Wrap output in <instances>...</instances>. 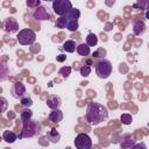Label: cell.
Segmentation results:
<instances>
[{
    "instance_id": "1",
    "label": "cell",
    "mask_w": 149,
    "mask_h": 149,
    "mask_svg": "<svg viewBox=\"0 0 149 149\" xmlns=\"http://www.w3.org/2000/svg\"><path fill=\"white\" fill-rule=\"evenodd\" d=\"M86 119L91 125L97 126L108 119V109L99 102H90L86 107Z\"/></svg>"
},
{
    "instance_id": "2",
    "label": "cell",
    "mask_w": 149,
    "mask_h": 149,
    "mask_svg": "<svg viewBox=\"0 0 149 149\" xmlns=\"http://www.w3.org/2000/svg\"><path fill=\"white\" fill-rule=\"evenodd\" d=\"M80 17V10L77 8H72L69 13L59 16L55 24L57 28L59 29H64L66 28L70 31H77L79 24H78V19Z\"/></svg>"
},
{
    "instance_id": "3",
    "label": "cell",
    "mask_w": 149,
    "mask_h": 149,
    "mask_svg": "<svg viewBox=\"0 0 149 149\" xmlns=\"http://www.w3.org/2000/svg\"><path fill=\"white\" fill-rule=\"evenodd\" d=\"M41 132V125L35 120H28L22 122V129L21 134L19 135V139H28L34 137L35 135L40 134Z\"/></svg>"
},
{
    "instance_id": "4",
    "label": "cell",
    "mask_w": 149,
    "mask_h": 149,
    "mask_svg": "<svg viewBox=\"0 0 149 149\" xmlns=\"http://www.w3.org/2000/svg\"><path fill=\"white\" fill-rule=\"evenodd\" d=\"M113 71V66L112 63L108 59H100L97 64H95V74L100 78V79H106L112 74Z\"/></svg>"
},
{
    "instance_id": "5",
    "label": "cell",
    "mask_w": 149,
    "mask_h": 149,
    "mask_svg": "<svg viewBox=\"0 0 149 149\" xmlns=\"http://www.w3.org/2000/svg\"><path fill=\"white\" fill-rule=\"evenodd\" d=\"M16 40L21 45H31L35 43L36 41V34L29 29V28H24L21 29L17 35H16Z\"/></svg>"
},
{
    "instance_id": "6",
    "label": "cell",
    "mask_w": 149,
    "mask_h": 149,
    "mask_svg": "<svg viewBox=\"0 0 149 149\" xmlns=\"http://www.w3.org/2000/svg\"><path fill=\"white\" fill-rule=\"evenodd\" d=\"M51 7H52L54 13L58 16H62V15L69 13L73 8L72 2L70 0H54Z\"/></svg>"
},
{
    "instance_id": "7",
    "label": "cell",
    "mask_w": 149,
    "mask_h": 149,
    "mask_svg": "<svg viewBox=\"0 0 149 149\" xmlns=\"http://www.w3.org/2000/svg\"><path fill=\"white\" fill-rule=\"evenodd\" d=\"M93 146L91 137L85 134V133H80L76 136L74 139V147L77 149H91Z\"/></svg>"
},
{
    "instance_id": "8",
    "label": "cell",
    "mask_w": 149,
    "mask_h": 149,
    "mask_svg": "<svg viewBox=\"0 0 149 149\" xmlns=\"http://www.w3.org/2000/svg\"><path fill=\"white\" fill-rule=\"evenodd\" d=\"M10 94L15 99H21L26 95V86L21 81H16L10 86Z\"/></svg>"
},
{
    "instance_id": "9",
    "label": "cell",
    "mask_w": 149,
    "mask_h": 149,
    "mask_svg": "<svg viewBox=\"0 0 149 149\" xmlns=\"http://www.w3.org/2000/svg\"><path fill=\"white\" fill-rule=\"evenodd\" d=\"M20 26H19V22L16 21V19L14 17H8L3 22V30L6 33H9V34H15V33H19Z\"/></svg>"
},
{
    "instance_id": "10",
    "label": "cell",
    "mask_w": 149,
    "mask_h": 149,
    "mask_svg": "<svg viewBox=\"0 0 149 149\" xmlns=\"http://www.w3.org/2000/svg\"><path fill=\"white\" fill-rule=\"evenodd\" d=\"M31 16H33L35 20H37V21L49 20V17H50V15H49L47 8L43 7V6H38V7L34 8V10H33V13H31Z\"/></svg>"
},
{
    "instance_id": "11",
    "label": "cell",
    "mask_w": 149,
    "mask_h": 149,
    "mask_svg": "<svg viewBox=\"0 0 149 149\" xmlns=\"http://www.w3.org/2000/svg\"><path fill=\"white\" fill-rule=\"evenodd\" d=\"M135 136L133 134H123L120 139V146L122 148H133L135 144Z\"/></svg>"
},
{
    "instance_id": "12",
    "label": "cell",
    "mask_w": 149,
    "mask_h": 149,
    "mask_svg": "<svg viewBox=\"0 0 149 149\" xmlns=\"http://www.w3.org/2000/svg\"><path fill=\"white\" fill-rule=\"evenodd\" d=\"M61 104H62V102H61V98H59L58 95L52 94V95H50V97L47 99V106H48L49 108H51V109L59 108Z\"/></svg>"
},
{
    "instance_id": "13",
    "label": "cell",
    "mask_w": 149,
    "mask_h": 149,
    "mask_svg": "<svg viewBox=\"0 0 149 149\" xmlns=\"http://www.w3.org/2000/svg\"><path fill=\"white\" fill-rule=\"evenodd\" d=\"M146 30H147V27H146V24H144L143 21H136L134 23V26H133V33L136 36L143 35L146 33Z\"/></svg>"
},
{
    "instance_id": "14",
    "label": "cell",
    "mask_w": 149,
    "mask_h": 149,
    "mask_svg": "<svg viewBox=\"0 0 149 149\" xmlns=\"http://www.w3.org/2000/svg\"><path fill=\"white\" fill-rule=\"evenodd\" d=\"M48 119L51 121V122H55V123H58L63 120V112L59 109V108H56V109H52V112H50Z\"/></svg>"
},
{
    "instance_id": "15",
    "label": "cell",
    "mask_w": 149,
    "mask_h": 149,
    "mask_svg": "<svg viewBox=\"0 0 149 149\" xmlns=\"http://www.w3.org/2000/svg\"><path fill=\"white\" fill-rule=\"evenodd\" d=\"M76 51L78 52L79 56H88L91 54V49H90V45L87 43H80V44H77V49Z\"/></svg>"
},
{
    "instance_id": "16",
    "label": "cell",
    "mask_w": 149,
    "mask_h": 149,
    "mask_svg": "<svg viewBox=\"0 0 149 149\" xmlns=\"http://www.w3.org/2000/svg\"><path fill=\"white\" fill-rule=\"evenodd\" d=\"M2 140L7 143H14L17 140V135L12 130H5L2 133Z\"/></svg>"
},
{
    "instance_id": "17",
    "label": "cell",
    "mask_w": 149,
    "mask_h": 149,
    "mask_svg": "<svg viewBox=\"0 0 149 149\" xmlns=\"http://www.w3.org/2000/svg\"><path fill=\"white\" fill-rule=\"evenodd\" d=\"M66 52H74V50L77 49V43L73 41V40H68L63 43V47H62Z\"/></svg>"
},
{
    "instance_id": "18",
    "label": "cell",
    "mask_w": 149,
    "mask_h": 149,
    "mask_svg": "<svg viewBox=\"0 0 149 149\" xmlns=\"http://www.w3.org/2000/svg\"><path fill=\"white\" fill-rule=\"evenodd\" d=\"M47 136L50 140V142H52V143H57L59 141V139H61V134L56 130V128H52L51 130H49L47 133Z\"/></svg>"
},
{
    "instance_id": "19",
    "label": "cell",
    "mask_w": 149,
    "mask_h": 149,
    "mask_svg": "<svg viewBox=\"0 0 149 149\" xmlns=\"http://www.w3.org/2000/svg\"><path fill=\"white\" fill-rule=\"evenodd\" d=\"M31 116H33V112L29 109V107H24V109H23V111L21 112V114H20V119H21L22 122L30 120Z\"/></svg>"
},
{
    "instance_id": "20",
    "label": "cell",
    "mask_w": 149,
    "mask_h": 149,
    "mask_svg": "<svg viewBox=\"0 0 149 149\" xmlns=\"http://www.w3.org/2000/svg\"><path fill=\"white\" fill-rule=\"evenodd\" d=\"M86 43L90 45V47H95L97 43H98V37L95 34L93 33H88L87 36H86Z\"/></svg>"
},
{
    "instance_id": "21",
    "label": "cell",
    "mask_w": 149,
    "mask_h": 149,
    "mask_svg": "<svg viewBox=\"0 0 149 149\" xmlns=\"http://www.w3.org/2000/svg\"><path fill=\"white\" fill-rule=\"evenodd\" d=\"M134 7L147 10L149 9V0H136V3L134 5Z\"/></svg>"
},
{
    "instance_id": "22",
    "label": "cell",
    "mask_w": 149,
    "mask_h": 149,
    "mask_svg": "<svg viewBox=\"0 0 149 149\" xmlns=\"http://www.w3.org/2000/svg\"><path fill=\"white\" fill-rule=\"evenodd\" d=\"M120 120H121V122H122L123 125H130V123L133 122V118H132V115L128 114V113H123V114H121Z\"/></svg>"
},
{
    "instance_id": "23",
    "label": "cell",
    "mask_w": 149,
    "mask_h": 149,
    "mask_svg": "<svg viewBox=\"0 0 149 149\" xmlns=\"http://www.w3.org/2000/svg\"><path fill=\"white\" fill-rule=\"evenodd\" d=\"M58 73L63 77V78H68L69 77V74L71 73V68L70 66H63V68H61L59 69V71H58Z\"/></svg>"
},
{
    "instance_id": "24",
    "label": "cell",
    "mask_w": 149,
    "mask_h": 149,
    "mask_svg": "<svg viewBox=\"0 0 149 149\" xmlns=\"http://www.w3.org/2000/svg\"><path fill=\"white\" fill-rule=\"evenodd\" d=\"M20 102H21V105L23 106V107H30L31 105H33V100H31V98H29V97H23V98H21L20 99Z\"/></svg>"
},
{
    "instance_id": "25",
    "label": "cell",
    "mask_w": 149,
    "mask_h": 149,
    "mask_svg": "<svg viewBox=\"0 0 149 149\" xmlns=\"http://www.w3.org/2000/svg\"><path fill=\"white\" fill-rule=\"evenodd\" d=\"M41 1H42V0H27L26 3H27V6H28L29 8H36V7L40 6Z\"/></svg>"
},
{
    "instance_id": "26",
    "label": "cell",
    "mask_w": 149,
    "mask_h": 149,
    "mask_svg": "<svg viewBox=\"0 0 149 149\" xmlns=\"http://www.w3.org/2000/svg\"><path fill=\"white\" fill-rule=\"evenodd\" d=\"M90 72H91V68H90L88 65H84V66L80 69V74H81L83 77H87V76L90 74Z\"/></svg>"
},
{
    "instance_id": "27",
    "label": "cell",
    "mask_w": 149,
    "mask_h": 149,
    "mask_svg": "<svg viewBox=\"0 0 149 149\" xmlns=\"http://www.w3.org/2000/svg\"><path fill=\"white\" fill-rule=\"evenodd\" d=\"M139 148H143V149H146V148H147V146H146L144 143H137V144L135 143V144H134V147H133V149H139Z\"/></svg>"
},
{
    "instance_id": "28",
    "label": "cell",
    "mask_w": 149,
    "mask_h": 149,
    "mask_svg": "<svg viewBox=\"0 0 149 149\" xmlns=\"http://www.w3.org/2000/svg\"><path fill=\"white\" fill-rule=\"evenodd\" d=\"M56 59H57V62H63V61L66 59V56H65V55H58V56L56 57Z\"/></svg>"
},
{
    "instance_id": "29",
    "label": "cell",
    "mask_w": 149,
    "mask_h": 149,
    "mask_svg": "<svg viewBox=\"0 0 149 149\" xmlns=\"http://www.w3.org/2000/svg\"><path fill=\"white\" fill-rule=\"evenodd\" d=\"M0 101L2 102V112H5V107H6V99L3 97L0 98Z\"/></svg>"
},
{
    "instance_id": "30",
    "label": "cell",
    "mask_w": 149,
    "mask_h": 149,
    "mask_svg": "<svg viewBox=\"0 0 149 149\" xmlns=\"http://www.w3.org/2000/svg\"><path fill=\"white\" fill-rule=\"evenodd\" d=\"M144 15H146V19H148V20H149V9H147V10H146V14H144Z\"/></svg>"
},
{
    "instance_id": "31",
    "label": "cell",
    "mask_w": 149,
    "mask_h": 149,
    "mask_svg": "<svg viewBox=\"0 0 149 149\" xmlns=\"http://www.w3.org/2000/svg\"><path fill=\"white\" fill-rule=\"evenodd\" d=\"M42 1H47V2H48V1H51V2H52L54 0H42Z\"/></svg>"
},
{
    "instance_id": "32",
    "label": "cell",
    "mask_w": 149,
    "mask_h": 149,
    "mask_svg": "<svg viewBox=\"0 0 149 149\" xmlns=\"http://www.w3.org/2000/svg\"><path fill=\"white\" fill-rule=\"evenodd\" d=\"M148 128H149V122H148Z\"/></svg>"
}]
</instances>
